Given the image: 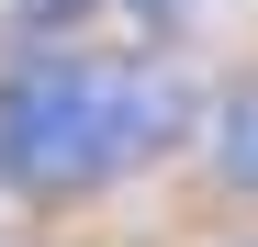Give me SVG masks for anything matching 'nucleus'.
<instances>
[{"label": "nucleus", "mask_w": 258, "mask_h": 247, "mask_svg": "<svg viewBox=\"0 0 258 247\" xmlns=\"http://www.w3.org/2000/svg\"><path fill=\"white\" fill-rule=\"evenodd\" d=\"M202 124V90L146 56H12L0 68V191L12 202H90L112 180H146Z\"/></svg>", "instance_id": "f257e3e1"}, {"label": "nucleus", "mask_w": 258, "mask_h": 247, "mask_svg": "<svg viewBox=\"0 0 258 247\" xmlns=\"http://www.w3.org/2000/svg\"><path fill=\"white\" fill-rule=\"evenodd\" d=\"M213 180L236 202H258V79H236V90L213 101Z\"/></svg>", "instance_id": "f03ea898"}, {"label": "nucleus", "mask_w": 258, "mask_h": 247, "mask_svg": "<svg viewBox=\"0 0 258 247\" xmlns=\"http://www.w3.org/2000/svg\"><path fill=\"white\" fill-rule=\"evenodd\" d=\"M90 12H101V0H12V45H23V56H56Z\"/></svg>", "instance_id": "7ed1b4c3"}, {"label": "nucleus", "mask_w": 258, "mask_h": 247, "mask_svg": "<svg viewBox=\"0 0 258 247\" xmlns=\"http://www.w3.org/2000/svg\"><path fill=\"white\" fill-rule=\"evenodd\" d=\"M112 23H135V34H180L191 23V0H101Z\"/></svg>", "instance_id": "20e7f679"}]
</instances>
